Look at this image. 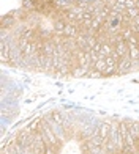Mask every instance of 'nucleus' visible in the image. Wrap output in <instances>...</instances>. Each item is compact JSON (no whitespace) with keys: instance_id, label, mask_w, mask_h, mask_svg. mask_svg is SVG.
<instances>
[{"instance_id":"f257e3e1","label":"nucleus","mask_w":139,"mask_h":154,"mask_svg":"<svg viewBox=\"0 0 139 154\" xmlns=\"http://www.w3.org/2000/svg\"><path fill=\"white\" fill-rule=\"evenodd\" d=\"M63 36L65 38H78L79 36V29L73 22H66L65 30H63Z\"/></svg>"},{"instance_id":"f03ea898","label":"nucleus","mask_w":139,"mask_h":154,"mask_svg":"<svg viewBox=\"0 0 139 154\" xmlns=\"http://www.w3.org/2000/svg\"><path fill=\"white\" fill-rule=\"evenodd\" d=\"M71 75H73V77H87V75H89V68L74 66V68L71 69Z\"/></svg>"},{"instance_id":"7ed1b4c3","label":"nucleus","mask_w":139,"mask_h":154,"mask_svg":"<svg viewBox=\"0 0 139 154\" xmlns=\"http://www.w3.org/2000/svg\"><path fill=\"white\" fill-rule=\"evenodd\" d=\"M92 68L96 69V71H100V72H104V71H106V68H108V65H106V57H101L100 60H96L93 65H92Z\"/></svg>"},{"instance_id":"20e7f679","label":"nucleus","mask_w":139,"mask_h":154,"mask_svg":"<svg viewBox=\"0 0 139 154\" xmlns=\"http://www.w3.org/2000/svg\"><path fill=\"white\" fill-rule=\"evenodd\" d=\"M65 25H66V19H59V20H55V24H54V32L57 33V35H63Z\"/></svg>"},{"instance_id":"39448f33","label":"nucleus","mask_w":139,"mask_h":154,"mask_svg":"<svg viewBox=\"0 0 139 154\" xmlns=\"http://www.w3.org/2000/svg\"><path fill=\"white\" fill-rule=\"evenodd\" d=\"M109 123H101L100 124V129H98V134H100V137L101 138H104L106 140L108 137H109Z\"/></svg>"},{"instance_id":"423d86ee","label":"nucleus","mask_w":139,"mask_h":154,"mask_svg":"<svg viewBox=\"0 0 139 154\" xmlns=\"http://www.w3.org/2000/svg\"><path fill=\"white\" fill-rule=\"evenodd\" d=\"M128 54L133 61H139V46H128Z\"/></svg>"},{"instance_id":"0eeeda50","label":"nucleus","mask_w":139,"mask_h":154,"mask_svg":"<svg viewBox=\"0 0 139 154\" xmlns=\"http://www.w3.org/2000/svg\"><path fill=\"white\" fill-rule=\"evenodd\" d=\"M19 38H24V39H29V41H30V39L33 38V30H32V29H24L22 33L19 35Z\"/></svg>"},{"instance_id":"6e6552de","label":"nucleus","mask_w":139,"mask_h":154,"mask_svg":"<svg viewBox=\"0 0 139 154\" xmlns=\"http://www.w3.org/2000/svg\"><path fill=\"white\" fill-rule=\"evenodd\" d=\"M51 118H52V120L57 123V124H62V126H63V121H65V120H63V116H62L60 113H54Z\"/></svg>"},{"instance_id":"1a4fd4ad","label":"nucleus","mask_w":139,"mask_h":154,"mask_svg":"<svg viewBox=\"0 0 139 154\" xmlns=\"http://www.w3.org/2000/svg\"><path fill=\"white\" fill-rule=\"evenodd\" d=\"M24 6H25V8L33 10V8H35V3L32 2V0H24Z\"/></svg>"},{"instance_id":"9d476101","label":"nucleus","mask_w":139,"mask_h":154,"mask_svg":"<svg viewBox=\"0 0 139 154\" xmlns=\"http://www.w3.org/2000/svg\"><path fill=\"white\" fill-rule=\"evenodd\" d=\"M44 154H54V149L51 148V146H49V145H47V146H46V151H44Z\"/></svg>"},{"instance_id":"9b49d317","label":"nucleus","mask_w":139,"mask_h":154,"mask_svg":"<svg viewBox=\"0 0 139 154\" xmlns=\"http://www.w3.org/2000/svg\"><path fill=\"white\" fill-rule=\"evenodd\" d=\"M136 2H137V8H139V0H136Z\"/></svg>"}]
</instances>
